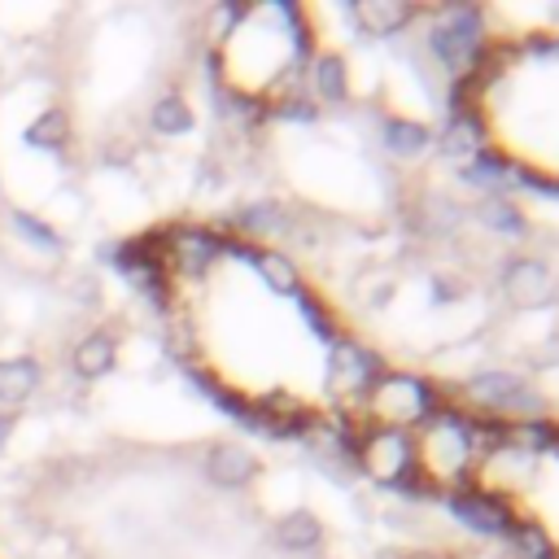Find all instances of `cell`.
<instances>
[{
    "instance_id": "cell-18",
    "label": "cell",
    "mask_w": 559,
    "mask_h": 559,
    "mask_svg": "<svg viewBox=\"0 0 559 559\" xmlns=\"http://www.w3.org/2000/svg\"><path fill=\"white\" fill-rule=\"evenodd\" d=\"M314 92H319V100H341L345 96V66H341V57H319L314 61Z\"/></svg>"
},
{
    "instance_id": "cell-3",
    "label": "cell",
    "mask_w": 559,
    "mask_h": 559,
    "mask_svg": "<svg viewBox=\"0 0 559 559\" xmlns=\"http://www.w3.org/2000/svg\"><path fill=\"white\" fill-rule=\"evenodd\" d=\"M39 384H44L39 358H31V354H9V358H0V406H4V411L31 402V397L39 393Z\"/></svg>"
},
{
    "instance_id": "cell-16",
    "label": "cell",
    "mask_w": 559,
    "mask_h": 559,
    "mask_svg": "<svg viewBox=\"0 0 559 559\" xmlns=\"http://www.w3.org/2000/svg\"><path fill=\"white\" fill-rule=\"evenodd\" d=\"M253 262H258V275H262L275 293H293V288H297V271H293V262H288L280 249H262V253H253Z\"/></svg>"
},
{
    "instance_id": "cell-19",
    "label": "cell",
    "mask_w": 559,
    "mask_h": 559,
    "mask_svg": "<svg viewBox=\"0 0 559 559\" xmlns=\"http://www.w3.org/2000/svg\"><path fill=\"white\" fill-rule=\"evenodd\" d=\"M441 148H445L450 157H467V153H476V127H472L467 118H459V122H454V127L445 131Z\"/></svg>"
},
{
    "instance_id": "cell-20",
    "label": "cell",
    "mask_w": 559,
    "mask_h": 559,
    "mask_svg": "<svg viewBox=\"0 0 559 559\" xmlns=\"http://www.w3.org/2000/svg\"><path fill=\"white\" fill-rule=\"evenodd\" d=\"M485 223H489V227H502V231H520V227H524V218H520L515 205H507V201H485Z\"/></svg>"
},
{
    "instance_id": "cell-12",
    "label": "cell",
    "mask_w": 559,
    "mask_h": 559,
    "mask_svg": "<svg viewBox=\"0 0 559 559\" xmlns=\"http://www.w3.org/2000/svg\"><path fill=\"white\" fill-rule=\"evenodd\" d=\"M9 227L31 245V249H44V253H61V231L52 227V223H44L39 214H31V210H9Z\"/></svg>"
},
{
    "instance_id": "cell-8",
    "label": "cell",
    "mask_w": 559,
    "mask_h": 559,
    "mask_svg": "<svg viewBox=\"0 0 559 559\" xmlns=\"http://www.w3.org/2000/svg\"><path fill=\"white\" fill-rule=\"evenodd\" d=\"M362 459H367V467H371L380 480H402V472L411 467V459H406V441H402L397 432H376L371 445L362 450Z\"/></svg>"
},
{
    "instance_id": "cell-10",
    "label": "cell",
    "mask_w": 559,
    "mask_h": 559,
    "mask_svg": "<svg viewBox=\"0 0 559 559\" xmlns=\"http://www.w3.org/2000/svg\"><path fill=\"white\" fill-rule=\"evenodd\" d=\"M472 393H476L480 402H489V406H533L524 380H520V376H507V371H485V376H476V380H472Z\"/></svg>"
},
{
    "instance_id": "cell-1",
    "label": "cell",
    "mask_w": 559,
    "mask_h": 559,
    "mask_svg": "<svg viewBox=\"0 0 559 559\" xmlns=\"http://www.w3.org/2000/svg\"><path fill=\"white\" fill-rule=\"evenodd\" d=\"M502 288H507V297L515 301V306H546L550 297H555V275L546 271V262H537V258H515L511 266H507V275H502Z\"/></svg>"
},
{
    "instance_id": "cell-9",
    "label": "cell",
    "mask_w": 559,
    "mask_h": 559,
    "mask_svg": "<svg viewBox=\"0 0 559 559\" xmlns=\"http://www.w3.org/2000/svg\"><path fill=\"white\" fill-rule=\"evenodd\" d=\"M450 511L476 533H502L507 528V511L493 498H480V493H450Z\"/></svg>"
},
{
    "instance_id": "cell-24",
    "label": "cell",
    "mask_w": 559,
    "mask_h": 559,
    "mask_svg": "<svg viewBox=\"0 0 559 559\" xmlns=\"http://www.w3.org/2000/svg\"><path fill=\"white\" fill-rule=\"evenodd\" d=\"M0 188H4V179H0Z\"/></svg>"
},
{
    "instance_id": "cell-17",
    "label": "cell",
    "mask_w": 559,
    "mask_h": 559,
    "mask_svg": "<svg viewBox=\"0 0 559 559\" xmlns=\"http://www.w3.org/2000/svg\"><path fill=\"white\" fill-rule=\"evenodd\" d=\"M463 454H467V445H463L459 428L441 424V428H432V432H428V459H437L441 467H459V463H463Z\"/></svg>"
},
{
    "instance_id": "cell-13",
    "label": "cell",
    "mask_w": 559,
    "mask_h": 559,
    "mask_svg": "<svg viewBox=\"0 0 559 559\" xmlns=\"http://www.w3.org/2000/svg\"><path fill=\"white\" fill-rule=\"evenodd\" d=\"M354 17H358V26H362V31H371V35H389V31H397V26L411 17V4L367 0V4H358V9H354Z\"/></svg>"
},
{
    "instance_id": "cell-4",
    "label": "cell",
    "mask_w": 559,
    "mask_h": 559,
    "mask_svg": "<svg viewBox=\"0 0 559 559\" xmlns=\"http://www.w3.org/2000/svg\"><path fill=\"white\" fill-rule=\"evenodd\" d=\"M476 13L472 9H459V13H450V22L445 26H437L432 31V52L450 66V70H459V66H467V57H472V48H476Z\"/></svg>"
},
{
    "instance_id": "cell-14",
    "label": "cell",
    "mask_w": 559,
    "mask_h": 559,
    "mask_svg": "<svg viewBox=\"0 0 559 559\" xmlns=\"http://www.w3.org/2000/svg\"><path fill=\"white\" fill-rule=\"evenodd\" d=\"M148 127H153L157 135H183V131H192V109H188V100H183V96H162V100L148 109Z\"/></svg>"
},
{
    "instance_id": "cell-5",
    "label": "cell",
    "mask_w": 559,
    "mask_h": 559,
    "mask_svg": "<svg viewBox=\"0 0 559 559\" xmlns=\"http://www.w3.org/2000/svg\"><path fill=\"white\" fill-rule=\"evenodd\" d=\"M253 472H258V463H253V454H249L245 445L218 441V445L205 450V476H210L214 485H223V489H240V485H249Z\"/></svg>"
},
{
    "instance_id": "cell-6",
    "label": "cell",
    "mask_w": 559,
    "mask_h": 559,
    "mask_svg": "<svg viewBox=\"0 0 559 559\" xmlns=\"http://www.w3.org/2000/svg\"><path fill=\"white\" fill-rule=\"evenodd\" d=\"M114 362H118V341H114L105 328L87 332V336L74 345V354H70V367H74L79 380H100V376L114 371Z\"/></svg>"
},
{
    "instance_id": "cell-22",
    "label": "cell",
    "mask_w": 559,
    "mask_h": 559,
    "mask_svg": "<svg viewBox=\"0 0 559 559\" xmlns=\"http://www.w3.org/2000/svg\"><path fill=\"white\" fill-rule=\"evenodd\" d=\"M13 424H17V419H13V411H0V450H4V445H9V437H13Z\"/></svg>"
},
{
    "instance_id": "cell-7",
    "label": "cell",
    "mask_w": 559,
    "mask_h": 559,
    "mask_svg": "<svg viewBox=\"0 0 559 559\" xmlns=\"http://www.w3.org/2000/svg\"><path fill=\"white\" fill-rule=\"evenodd\" d=\"M22 144L35 148V153H52V148H66L70 144V114L61 105H48L39 109L26 127H22Z\"/></svg>"
},
{
    "instance_id": "cell-21",
    "label": "cell",
    "mask_w": 559,
    "mask_h": 559,
    "mask_svg": "<svg viewBox=\"0 0 559 559\" xmlns=\"http://www.w3.org/2000/svg\"><path fill=\"white\" fill-rule=\"evenodd\" d=\"M515 542H520V550H524V555H533V559H550V542H546L537 528H520V533H515Z\"/></svg>"
},
{
    "instance_id": "cell-2",
    "label": "cell",
    "mask_w": 559,
    "mask_h": 559,
    "mask_svg": "<svg viewBox=\"0 0 559 559\" xmlns=\"http://www.w3.org/2000/svg\"><path fill=\"white\" fill-rule=\"evenodd\" d=\"M376 411L389 419V424H415L424 411H428V389L406 380V376H393L376 389Z\"/></svg>"
},
{
    "instance_id": "cell-15",
    "label": "cell",
    "mask_w": 559,
    "mask_h": 559,
    "mask_svg": "<svg viewBox=\"0 0 559 559\" xmlns=\"http://www.w3.org/2000/svg\"><path fill=\"white\" fill-rule=\"evenodd\" d=\"M428 140H432V135H428V127H419V122H406V118H389V122H384V144H389V153L411 157V153H419Z\"/></svg>"
},
{
    "instance_id": "cell-11",
    "label": "cell",
    "mask_w": 559,
    "mask_h": 559,
    "mask_svg": "<svg viewBox=\"0 0 559 559\" xmlns=\"http://www.w3.org/2000/svg\"><path fill=\"white\" fill-rule=\"evenodd\" d=\"M319 537H323V528H319V515H310V511H288L275 524V542L284 550H314Z\"/></svg>"
},
{
    "instance_id": "cell-23",
    "label": "cell",
    "mask_w": 559,
    "mask_h": 559,
    "mask_svg": "<svg viewBox=\"0 0 559 559\" xmlns=\"http://www.w3.org/2000/svg\"><path fill=\"white\" fill-rule=\"evenodd\" d=\"M406 559H432V555H406Z\"/></svg>"
}]
</instances>
